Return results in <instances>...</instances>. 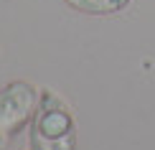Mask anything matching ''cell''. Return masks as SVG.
<instances>
[{
  "instance_id": "1",
  "label": "cell",
  "mask_w": 155,
  "mask_h": 150,
  "mask_svg": "<svg viewBox=\"0 0 155 150\" xmlns=\"http://www.w3.org/2000/svg\"><path fill=\"white\" fill-rule=\"evenodd\" d=\"M31 150H76V120L54 89H41L38 109L28 125Z\"/></svg>"
},
{
  "instance_id": "2",
  "label": "cell",
  "mask_w": 155,
  "mask_h": 150,
  "mask_svg": "<svg viewBox=\"0 0 155 150\" xmlns=\"http://www.w3.org/2000/svg\"><path fill=\"white\" fill-rule=\"evenodd\" d=\"M38 99H41V89H36L31 82L15 79L8 82L0 89V138H13L18 135L25 125H31Z\"/></svg>"
},
{
  "instance_id": "3",
  "label": "cell",
  "mask_w": 155,
  "mask_h": 150,
  "mask_svg": "<svg viewBox=\"0 0 155 150\" xmlns=\"http://www.w3.org/2000/svg\"><path fill=\"white\" fill-rule=\"evenodd\" d=\"M64 3L84 15H114L125 10L132 0H64Z\"/></svg>"
},
{
  "instance_id": "4",
  "label": "cell",
  "mask_w": 155,
  "mask_h": 150,
  "mask_svg": "<svg viewBox=\"0 0 155 150\" xmlns=\"http://www.w3.org/2000/svg\"><path fill=\"white\" fill-rule=\"evenodd\" d=\"M3 140H5V138H0V145H3Z\"/></svg>"
}]
</instances>
